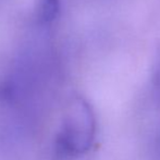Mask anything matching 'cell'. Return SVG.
Wrapping results in <instances>:
<instances>
[{
    "label": "cell",
    "mask_w": 160,
    "mask_h": 160,
    "mask_svg": "<svg viewBox=\"0 0 160 160\" xmlns=\"http://www.w3.org/2000/svg\"><path fill=\"white\" fill-rule=\"evenodd\" d=\"M96 133V118L92 106L82 97L72 99L56 138L60 155L76 157L91 148Z\"/></svg>",
    "instance_id": "1"
},
{
    "label": "cell",
    "mask_w": 160,
    "mask_h": 160,
    "mask_svg": "<svg viewBox=\"0 0 160 160\" xmlns=\"http://www.w3.org/2000/svg\"><path fill=\"white\" fill-rule=\"evenodd\" d=\"M60 0H37L36 14L40 23L49 24L58 18L60 12Z\"/></svg>",
    "instance_id": "2"
},
{
    "label": "cell",
    "mask_w": 160,
    "mask_h": 160,
    "mask_svg": "<svg viewBox=\"0 0 160 160\" xmlns=\"http://www.w3.org/2000/svg\"><path fill=\"white\" fill-rule=\"evenodd\" d=\"M152 85H154V96L156 101L160 105V60L157 63L156 70L152 78Z\"/></svg>",
    "instance_id": "3"
}]
</instances>
